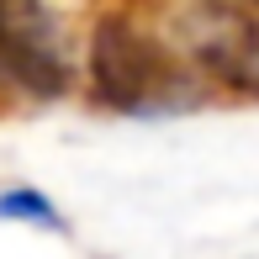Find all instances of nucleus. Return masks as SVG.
<instances>
[{"instance_id":"obj_4","label":"nucleus","mask_w":259,"mask_h":259,"mask_svg":"<svg viewBox=\"0 0 259 259\" xmlns=\"http://www.w3.org/2000/svg\"><path fill=\"white\" fill-rule=\"evenodd\" d=\"M0 217H11V222H37V228H64L58 206H53L42 191H27V185L0 196Z\"/></svg>"},{"instance_id":"obj_1","label":"nucleus","mask_w":259,"mask_h":259,"mask_svg":"<svg viewBox=\"0 0 259 259\" xmlns=\"http://www.w3.org/2000/svg\"><path fill=\"white\" fill-rule=\"evenodd\" d=\"M90 79L96 96L111 111H133V116H164L196 101V79L185 69V58L169 53V42L143 32L127 16H106L90 37Z\"/></svg>"},{"instance_id":"obj_2","label":"nucleus","mask_w":259,"mask_h":259,"mask_svg":"<svg viewBox=\"0 0 259 259\" xmlns=\"http://www.w3.org/2000/svg\"><path fill=\"white\" fill-rule=\"evenodd\" d=\"M169 53L191 58L211 79L259 96V11L238 0H169Z\"/></svg>"},{"instance_id":"obj_3","label":"nucleus","mask_w":259,"mask_h":259,"mask_svg":"<svg viewBox=\"0 0 259 259\" xmlns=\"http://www.w3.org/2000/svg\"><path fill=\"white\" fill-rule=\"evenodd\" d=\"M0 85L42 101L69 90V48L48 0H0Z\"/></svg>"}]
</instances>
